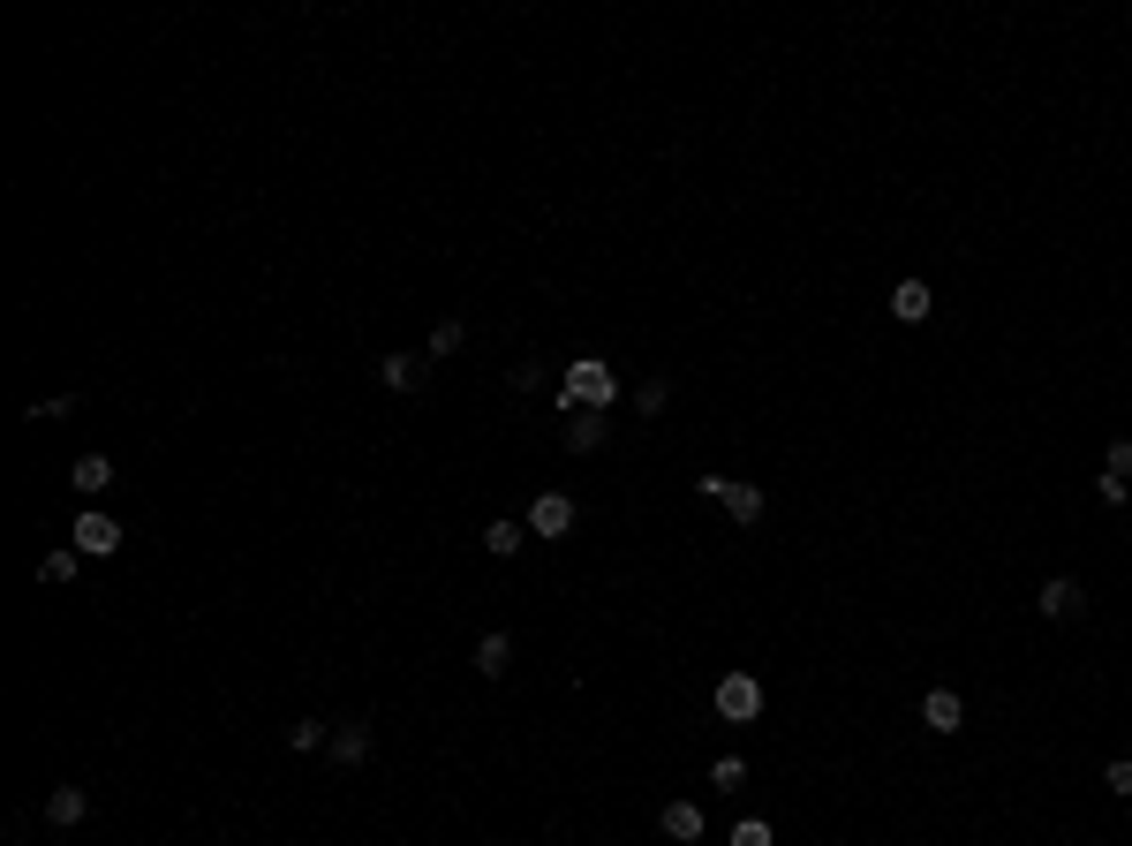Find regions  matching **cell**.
<instances>
[{"mask_svg":"<svg viewBox=\"0 0 1132 846\" xmlns=\"http://www.w3.org/2000/svg\"><path fill=\"white\" fill-rule=\"evenodd\" d=\"M1102 786H1110L1118 802H1132V756H1118V763H1110V771H1102Z\"/></svg>","mask_w":1132,"mask_h":846,"instance_id":"obj_23","label":"cell"},{"mask_svg":"<svg viewBox=\"0 0 1132 846\" xmlns=\"http://www.w3.org/2000/svg\"><path fill=\"white\" fill-rule=\"evenodd\" d=\"M922 725H928V733H959V725H966V703L952 695V688H928V695H922Z\"/></svg>","mask_w":1132,"mask_h":846,"instance_id":"obj_6","label":"cell"},{"mask_svg":"<svg viewBox=\"0 0 1132 846\" xmlns=\"http://www.w3.org/2000/svg\"><path fill=\"white\" fill-rule=\"evenodd\" d=\"M461 318H438V326H430V355H454V348H461Z\"/></svg>","mask_w":1132,"mask_h":846,"instance_id":"obj_18","label":"cell"},{"mask_svg":"<svg viewBox=\"0 0 1132 846\" xmlns=\"http://www.w3.org/2000/svg\"><path fill=\"white\" fill-rule=\"evenodd\" d=\"M710 703H717V719L748 725V719H762V680H755V673H725Z\"/></svg>","mask_w":1132,"mask_h":846,"instance_id":"obj_2","label":"cell"},{"mask_svg":"<svg viewBox=\"0 0 1132 846\" xmlns=\"http://www.w3.org/2000/svg\"><path fill=\"white\" fill-rule=\"evenodd\" d=\"M1035 612H1042V620H1080V612H1088V590H1080L1072 575H1049L1042 597H1035Z\"/></svg>","mask_w":1132,"mask_h":846,"instance_id":"obj_3","label":"cell"},{"mask_svg":"<svg viewBox=\"0 0 1132 846\" xmlns=\"http://www.w3.org/2000/svg\"><path fill=\"white\" fill-rule=\"evenodd\" d=\"M69 484H76V492H91V499H98V492H106V484H114V462H106V454H84V462L69 468Z\"/></svg>","mask_w":1132,"mask_h":846,"instance_id":"obj_12","label":"cell"},{"mask_svg":"<svg viewBox=\"0 0 1132 846\" xmlns=\"http://www.w3.org/2000/svg\"><path fill=\"white\" fill-rule=\"evenodd\" d=\"M76 551L84 559H114L122 551V522L114 514H76Z\"/></svg>","mask_w":1132,"mask_h":846,"instance_id":"obj_5","label":"cell"},{"mask_svg":"<svg viewBox=\"0 0 1132 846\" xmlns=\"http://www.w3.org/2000/svg\"><path fill=\"white\" fill-rule=\"evenodd\" d=\"M521 545H529V529H521V522H491V529H484V551H491V559H513Z\"/></svg>","mask_w":1132,"mask_h":846,"instance_id":"obj_13","label":"cell"},{"mask_svg":"<svg viewBox=\"0 0 1132 846\" xmlns=\"http://www.w3.org/2000/svg\"><path fill=\"white\" fill-rule=\"evenodd\" d=\"M1110 476H1125V484H1132V439H1110Z\"/></svg>","mask_w":1132,"mask_h":846,"instance_id":"obj_27","label":"cell"},{"mask_svg":"<svg viewBox=\"0 0 1132 846\" xmlns=\"http://www.w3.org/2000/svg\"><path fill=\"white\" fill-rule=\"evenodd\" d=\"M762 507H770V499H762L755 484H733V492H725V514H733V522H762Z\"/></svg>","mask_w":1132,"mask_h":846,"instance_id":"obj_16","label":"cell"},{"mask_svg":"<svg viewBox=\"0 0 1132 846\" xmlns=\"http://www.w3.org/2000/svg\"><path fill=\"white\" fill-rule=\"evenodd\" d=\"M657 824H665V839H679V846L703 839V808H695V802H665V816H657Z\"/></svg>","mask_w":1132,"mask_h":846,"instance_id":"obj_8","label":"cell"},{"mask_svg":"<svg viewBox=\"0 0 1132 846\" xmlns=\"http://www.w3.org/2000/svg\"><path fill=\"white\" fill-rule=\"evenodd\" d=\"M928 310H936V296H928L922 280H899V288H891V318H899V326H922Z\"/></svg>","mask_w":1132,"mask_h":846,"instance_id":"obj_7","label":"cell"},{"mask_svg":"<svg viewBox=\"0 0 1132 846\" xmlns=\"http://www.w3.org/2000/svg\"><path fill=\"white\" fill-rule=\"evenodd\" d=\"M740 778H748V763H740V756H717V771H710L717 794H725V786H740Z\"/></svg>","mask_w":1132,"mask_h":846,"instance_id":"obj_24","label":"cell"},{"mask_svg":"<svg viewBox=\"0 0 1132 846\" xmlns=\"http://www.w3.org/2000/svg\"><path fill=\"white\" fill-rule=\"evenodd\" d=\"M1094 499H1102V507H1125V499H1132V484H1125V476H1110V468H1102V476H1094Z\"/></svg>","mask_w":1132,"mask_h":846,"instance_id":"obj_20","label":"cell"},{"mask_svg":"<svg viewBox=\"0 0 1132 846\" xmlns=\"http://www.w3.org/2000/svg\"><path fill=\"white\" fill-rule=\"evenodd\" d=\"M574 529V499L567 492H537L529 499V537H567Z\"/></svg>","mask_w":1132,"mask_h":846,"instance_id":"obj_4","label":"cell"},{"mask_svg":"<svg viewBox=\"0 0 1132 846\" xmlns=\"http://www.w3.org/2000/svg\"><path fill=\"white\" fill-rule=\"evenodd\" d=\"M325 749H333V763H363V756H371V733H363V725H340Z\"/></svg>","mask_w":1132,"mask_h":846,"instance_id":"obj_14","label":"cell"},{"mask_svg":"<svg viewBox=\"0 0 1132 846\" xmlns=\"http://www.w3.org/2000/svg\"><path fill=\"white\" fill-rule=\"evenodd\" d=\"M61 416H76V393H53V401L31 409V423H61Z\"/></svg>","mask_w":1132,"mask_h":846,"instance_id":"obj_22","label":"cell"},{"mask_svg":"<svg viewBox=\"0 0 1132 846\" xmlns=\"http://www.w3.org/2000/svg\"><path fill=\"white\" fill-rule=\"evenodd\" d=\"M325 741H333V733H325L318 719H294L288 725V749H325Z\"/></svg>","mask_w":1132,"mask_h":846,"instance_id":"obj_19","label":"cell"},{"mask_svg":"<svg viewBox=\"0 0 1132 846\" xmlns=\"http://www.w3.org/2000/svg\"><path fill=\"white\" fill-rule=\"evenodd\" d=\"M604 446V416H574L567 423V454H596Z\"/></svg>","mask_w":1132,"mask_h":846,"instance_id":"obj_15","label":"cell"},{"mask_svg":"<svg viewBox=\"0 0 1132 846\" xmlns=\"http://www.w3.org/2000/svg\"><path fill=\"white\" fill-rule=\"evenodd\" d=\"M506 666H513V634H484V642H476V673L499 680Z\"/></svg>","mask_w":1132,"mask_h":846,"instance_id":"obj_11","label":"cell"},{"mask_svg":"<svg viewBox=\"0 0 1132 846\" xmlns=\"http://www.w3.org/2000/svg\"><path fill=\"white\" fill-rule=\"evenodd\" d=\"M377 379L393 385V393H416V385H423V355H377Z\"/></svg>","mask_w":1132,"mask_h":846,"instance_id":"obj_10","label":"cell"},{"mask_svg":"<svg viewBox=\"0 0 1132 846\" xmlns=\"http://www.w3.org/2000/svg\"><path fill=\"white\" fill-rule=\"evenodd\" d=\"M665 401H672V385H665V379H650L642 393H634V409H642V416H665Z\"/></svg>","mask_w":1132,"mask_h":846,"instance_id":"obj_21","label":"cell"},{"mask_svg":"<svg viewBox=\"0 0 1132 846\" xmlns=\"http://www.w3.org/2000/svg\"><path fill=\"white\" fill-rule=\"evenodd\" d=\"M506 385H513V393H537V385H544V371H537V363H513V371H506Z\"/></svg>","mask_w":1132,"mask_h":846,"instance_id":"obj_26","label":"cell"},{"mask_svg":"<svg viewBox=\"0 0 1132 846\" xmlns=\"http://www.w3.org/2000/svg\"><path fill=\"white\" fill-rule=\"evenodd\" d=\"M76 559H84V551H76V545L45 551V559H39V582H76Z\"/></svg>","mask_w":1132,"mask_h":846,"instance_id":"obj_17","label":"cell"},{"mask_svg":"<svg viewBox=\"0 0 1132 846\" xmlns=\"http://www.w3.org/2000/svg\"><path fill=\"white\" fill-rule=\"evenodd\" d=\"M559 401H567L574 416H604V409L620 401V371H612L604 355H574L567 379H559Z\"/></svg>","mask_w":1132,"mask_h":846,"instance_id":"obj_1","label":"cell"},{"mask_svg":"<svg viewBox=\"0 0 1132 846\" xmlns=\"http://www.w3.org/2000/svg\"><path fill=\"white\" fill-rule=\"evenodd\" d=\"M84 786H53V794H45V824H61V832H69V824H84Z\"/></svg>","mask_w":1132,"mask_h":846,"instance_id":"obj_9","label":"cell"},{"mask_svg":"<svg viewBox=\"0 0 1132 846\" xmlns=\"http://www.w3.org/2000/svg\"><path fill=\"white\" fill-rule=\"evenodd\" d=\"M733 846H770V824L748 816V824H733Z\"/></svg>","mask_w":1132,"mask_h":846,"instance_id":"obj_25","label":"cell"}]
</instances>
